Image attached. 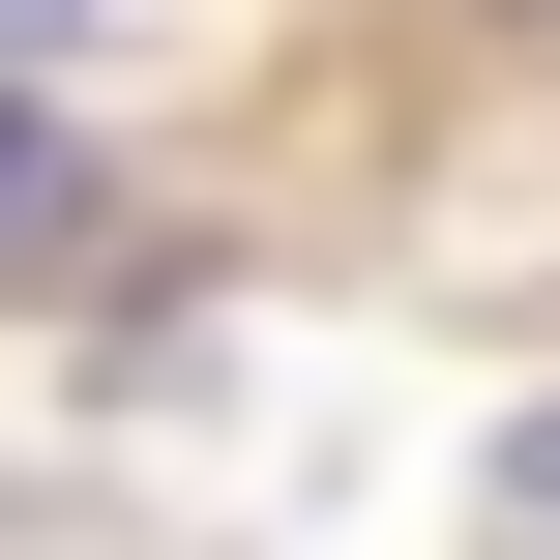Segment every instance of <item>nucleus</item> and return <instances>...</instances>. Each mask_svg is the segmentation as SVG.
Here are the masks:
<instances>
[{
  "mask_svg": "<svg viewBox=\"0 0 560 560\" xmlns=\"http://www.w3.org/2000/svg\"><path fill=\"white\" fill-rule=\"evenodd\" d=\"M0 30H30V0H0Z\"/></svg>",
  "mask_w": 560,
  "mask_h": 560,
  "instance_id": "obj_3",
  "label": "nucleus"
},
{
  "mask_svg": "<svg viewBox=\"0 0 560 560\" xmlns=\"http://www.w3.org/2000/svg\"><path fill=\"white\" fill-rule=\"evenodd\" d=\"M502 532H532V560H560V413H532V443H502Z\"/></svg>",
  "mask_w": 560,
  "mask_h": 560,
  "instance_id": "obj_2",
  "label": "nucleus"
},
{
  "mask_svg": "<svg viewBox=\"0 0 560 560\" xmlns=\"http://www.w3.org/2000/svg\"><path fill=\"white\" fill-rule=\"evenodd\" d=\"M59 236H89V148H59V118H0V266H59Z\"/></svg>",
  "mask_w": 560,
  "mask_h": 560,
  "instance_id": "obj_1",
  "label": "nucleus"
}]
</instances>
